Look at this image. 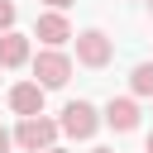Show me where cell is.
Wrapping results in <instances>:
<instances>
[{"label":"cell","mask_w":153,"mask_h":153,"mask_svg":"<svg viewBox=\"0 0 153 153\" xmlns=\"http://www.w3.org/2000/svg\"><path fill=\"white\" fill-rule=\"evenodd\" d=\"M10 148H14V134H5V129H0V153H10Z\"/></svg>","instance_id":"8fae6325"},{"label":"cell","mask_w":153,"mask_h":153,"mask_svg":"<svg viewBox=\"0 0 153 153\" xmlns=\"http://www.w3.org/2000/svg\"><path fill=\"white\" fill-rule=\"evenodd\" d=\"M48 5H53V10H67V5H72V0H48Z\"/></svg>","instance_id":"7c38bea8"},{"label":"cell","mask_w":153,"mask_h":153,"mask_svg":"<svg viewBox=\"0 0 153 153\" xmlns=\"http://www.w3.org/2000/svg\"><path fill=\"white\" fill-rule=\"evenodd\" d=\"M14 29V0H0V33Z\"/></svg>","instance_id":"30bf717a"},{"label":"cell","mask_w":153,"mask_h":153,"mask_svg":"<svg viewBox=\"0 0 153 153\" xmlns=\"http://www.w3.org/2000/svg\"><path fill=\"white\" fill-rule=\"evenodd\" d=\"M43 153H67V148H57V143H53V148H43Z\"/></svg>","instance_id":"4fadbf2b"},{"label":"cell","mask_w":153,"mask_h":153,"mask_svg":"<svg viewBox=\"0 0 153 153\" xmlns=\"http://www.w3.org/2000/svg\"><path fill=\"white\" fill-rule=\"evenodd\" d=\"M57 124H62V134H72V139H91V134L100 129V115H96L91 100H67Z\"/></svg>","instance_id":"3957f363"},{"label":"cell","mask_w":153,"mask_h":153,"mask_svg":"<svg viewBox=\"0 0 153 153\" xmlns=\"http://www.w3.org/2000/svg\"><path fill=\"white\" fill-rule=\"evenodd\" d=\"M10 110H14L19 120L43 115V86H38V81H19V86L10 91Z\"/></svg>","instance_id":"52a82bcc"},{"label":"cell","mask_w":153,"mask_h":153,"mask_svg":"<svg viewBox=\"0 0 153 153\" xmlns=\"http://www.w3.org/2000/svg\"><path fill=\"white\" fill-rule=\"evenodd\" d=\"M57 120H43V115H29V120H19V129H14V148H24V153H43V148H53V139H57Z\"/></svg>","instance_id":"6da1fadb"},{"label":"cell","mask_w":153,"mask_h":153,"mask_svg":"<svg viewBox=\"0 0 153 153\" xmlns=\"http://www.w3.org/2000/svg\"><path fill=\"white\" fill-rule=\"evenodd\" d=\"M148 153H153V134H148Z\"/></svg>","instance_id":"9a60e30c"},{"label":"cell","mask_w":153,"mask_h":153,"mask_svg":"<svg viewBox=\"0 0 153 153\" xmlns=\"http://www.w3.org/2000/svg\"><path fill=\"white\" fill-rule=\"evenodd\" d=\"M24 62H29V38L5 29L0 33V67H24Z\"/></svg>","instance_id":"ba28073f"},{"label":"cell","mask_w":153,"mask_h":153,"mask_svg":"<svg viewBox=\"0 0 153 153\" xmlns=\"http://www.w3.org/2000/svg\"><path fill=\"white\" fill-rule=\"evenodd\" d=\"M33 38H43L48 48H62V43L72 38V24H67V14H62V10H48V14H38V29H33Z\"/></svg>","instance_id":"8992f818"},{"label":"cell","mask_w":153,"mask_h":153,"mask_svg":"<svg viewBox=\"0 0 153 153\" xmlns=\"http://www.w3.org/2000/svg\"><path fill=\"white\" fill-rule=\"evenodd\" d=\"M110 57H115V43H110L100 29L76 33V62H81V67H105Z\"/></svg>","instance_id":"277c9868"},{"label":"cell","mask_w":153,"mask_h":153,"mask_svg":"<svg viewBox=\"0 0 153 153\" xmlns=\"http://www.w3.org/2000/svg\"><path fill=\"white\" fill-rule=\"evenodd\" d=\"M91 153H115V148H91Z\"/></svg>","instance_id":"5bb4252c"},{"label":"cell","mask_w":153,"mask_h":153,"mask_svg":"<svg viewBox=\"0 0 153 153\" xmlns=\"http://www.w3.org/2000/svg\"><path fill=\"white\" fill-rule=\"evenodd\" d=\"M148 5H153V0H148Z\"/></svg>","instance_id":"2e32d148"},{"label":"cell","mask_w":153,"mask_h":153,"mask_svg":"<svg viewBox=\"0 0 153 153\" xmlns=\"http://www.w3.org/2000/svg\"><path fill=\"white\" fill-rule=\"evenodd\" d=\"M115 134H134L139 129V105L129 100V96H110V105H105V115H100Z\"/></svg>","instance_id":"5b68a950"},{"label":"cell","mask_w":153,"mask_h":153,"mask_svg":"<svg viewBox=\"0 0 153 153\" xmlns=\"http://www.w3.org/2000/svg\"><path fill=\"white\" fill-rule=\"evenodd\" d=\"M33 76H38L43 91H57V86H67V76H72V57H67L62 48H43V53L33 57Z\"/></svg>","instance_id":"7a4b0ae2"},{"label":"cell","mask_w":153,"mask_h":153,"mask_svg":"<svg viewBox=\"0 0 153 153\" xmlns=\"http://www.w3.org/2000/svg\"><path fill=\"white\" fill-rule=\"evenodd\" d=\"M129 86H134V96H153V62H139L129 72Z\"/></svg>","instance_id":"9c48e42d"}]
</instances>
